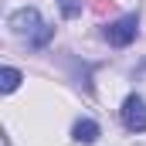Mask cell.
Wrapping results in <instances>:
<instances>
[{"mask_svg":"<svg viewBox=\"0 0 146 146\" xmlns=\"http://www.w3.org/2000/svg\"><path fill=\"white\" fill-rule=\"evenodd\" d=\"M122 126L129 133H146V102L139 95H129L122 102Z\"/></svg>","mask_w":146,"mask_h":146,"instance_id":"obj_3","label":"cell"},{"mask_svg":"<svg viewBox=\"0 0 146 146\" xmlns=\"http://www.w3.org/2000/svg\"><path fill=\"white\" fill-rule=\"evenodd\" d=\"M136 27H139L136 14H126V17L112 21L109 27H106V41L115 44V48H126V44H133V41H136Z\"/></svg>","mask_w":146,"mask_h":146,"instance_id":"obj_2","label":"cell"},{"mask_svg":"<svg viewBox=\"0 0 146 146\" xmlns=\"http://www.w3.org/2000/svg\"><path fill=\"white\" fill-rule=\"evenodd\" d=\"M21 85V72L17 68H3V75H0V92H14Z\"/></svg>","mask_w":146,"mask_h":146,"instance_id":"obj_5","label":"cell"},{"mask_svg":"<svg viewBox=\"0 0 146 146\" xmlns=\"http://www.w3.org/2000/svg\"><path fill=\"white\" fill-rule=\"evenodd\" d=\"M7 27H10L14 34H27L31 48H44V44L51 41V34H54V27H48V24L41 21V14H37L34 7H21V10H14L10 21H7Z\"/></svg>","mask_w":146,"mask_h":146,"instance_id":"obj_1","label":"cell"},{"mask_svg":"<svg viewBox=\"0 0 146 146\" xmlns=\"http://www.w3.org/2000/svg\"><path fill=\"white\" fill-rule=\"evenodd\" d=\"M72 136H75V143H95L99 139V122H92V119H78L72 126Z\"/></svg>","mask_w":146,"mask_h":146,"instance_id":"obj_4","label":"cell"},{"mask_svg":"<svg viewBox=\"0 0 146 146\" xmlns=\"http://www.w3.org/2000/svg\"><path fill=\"white\" fill-rule=\"evenodd\" d=\"M58 7H61L65 17H78L82 14V0H58Z\"/></svg>","mask_w":146,"mask_h":146,"instance_id":"obj_6","label":"cell"}]
</instances>
